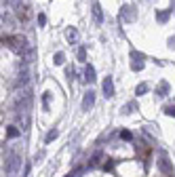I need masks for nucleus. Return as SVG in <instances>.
Returning <instances> with one entry per match:
<instances>
[{
  "instance_id": "7ed1b4c3",
  "label": "nucleus",
  "mask_w": 175,
  "mask_h": 177,
  "mask_svg": "<svg viewBox=\"0 0 175 177\" xmlns=\"http://www.w3.org/2000/svg\"><path fill=\"white\" fill-rule=\"evenodd\" d=\"M93 103H95V95L93 93H87V95H84V101H82V110L93 107Z\"/></svg>"
},
{
  "instance_id": "0eeeda50",
  "label": "nucleus",
  "mask_w": 175,
  "mask_h": 177,
  "mask_svg": "<svg viewBox=\"0 0 175 177\" xmlns=\"http://www.w3.org/2000/svg\"><path fill=\"white\" fill-rule=\"evenodd\" d=\"M19 19H28V9H19Z\"/></svg>"
},
{
  "instance_id": "423d86ee",
  "label": "nucleus",
  "mask_w": 175,
  "mask_h": 177,
  "mask_svg": "<svg viewBox=\"0 0 175 177\" xmlns=\"http://www.w3.org/2000/svg\"><path fill=\"white\" fill-rule=\"evenodd\" d=\"M93 13L97 17V21H101V11H99V4H93Z\"/></svg>"
},
{
  "instance_id": "9d476101",
  "label": "nucleus",
  "mask_w": 175,
  "mask_h": 177,
  "mask_svg": "<svg viewBox=\"0 0 175 177\" xmlns=\"http://www.w3.org/2000/svg\"><path fill=\"white\" fill-rule=\"evenodd\" d=\"M55 63H63V53H57V55H55Z\"/></svg>"
},
{
  "instance_id": "f8f14e48",
  "label": "nucleus",
  "mask_w": 175,
  "mask_h": 177,
  "mask_svg": "<svg viewBox=\"0 0 175 177\" xmlns=\"http://www.w3.org/2000/svg\"><path fill=\"white\" fill-rule=\"evenodd\" d=\"M17 133H19V131L15 129V127H9V135H11V137H15V135H17Z\"/></svg>"
},
{
  "instance_id": "ddd939ff",
  "label": "nucleus",
  "mask_w": 175,
  "mask_h": 177,
  "mask_svg": "<svg viewBox=\"0 0 175 177\" xmlns=\"http://www.w3.org/2000/svg\"><path fill=\"white\" fill-rule=\"evenodd\" d=\"M68 177H72V175H68Z\"/></svg>"
},
{
  "instance_id": "f03ea898",
  "label": "nucleus",
  "mask_w": 175,
  "mask_h": 177,
  "mask_svg": "<svg viewBox=\"0 0 175 177\" xmlns=\"http://www.w3.org/2000/svg\"><path fill=\"white\" fill-rule=\"evenodd\" d=\"M104 93H105V97H114V84H112V78H110V76L104 80Z\"/></svg>"
},
{
  "instance_id": "9b49d317",
  "label": "nucleus",
  "mask_w": 175,
  "mask_h": 177,
  "mask_svg": "<svg viewBox=\"0 0 175 177\" xmlns=\"http://www.w3.org/2000/svg\"><path fill=\"white\" fill-rule=\"evenodd\" d=\"M146 91H148V86H146V84H141V86H137V95L146 93Z\"/></svg>"
},
{
  "instance_id": "6e6552de",
  "label": "nucleus",
  "mask_w": 175,
  "mask_h": 177,
  "mask_svg": "<svg viewBox=\"0 0 175 177\" xmlns=\"http://www.w3.org/2000/svg\"><path fill=\"white\" fill-rule=\"evenodd\" d=\"M55 137H57V131H51V133L47 135V143H49V141H53Z\"/></svg>"
},
{
  "instance_id": "20e7f679",
  "label": "nucleus",
  "mask_w": 175,
  "mask_h": 177,
  "mask_svg": "<svg viewBox=\"0 0 175 177\" xmlns=\"http://www.w3.org/2000/svg\"><path fill=\"white\" fill-rule=\"evenodd\" d=\"M84 74H87V80H89V82L95 80V70L91 68V65H87V72H84Z\"/></svg>"
},
{
  "instance_id": "39448f33",
  "label": "nucleus",
  "mask_w": 175,
  "mask_h": 177,
  "mask_svg": "<svg viewBox=\"0 0 175 177\" xmlns=\"http://www.w3.org/2000/svg\"><path fill=\"white\" fill-rule=\"evenodd\" d=\"M167 91H169V84H167V82H163L160 86H158V95H160V97H164Z\"/></svg>"
},
{
  "instance_id": "f257e3e1",
  "label": "nucleus",
  "mask_w": 175,
  "mask_h": 177,
  "mask_svg": "<svg viewBox=\"0 0 175 177\" xmlns=\"http://www.w3.org/2000/svg\"><path fill=\"white\" fill-rule=\"evenodd\" d=\"M19 42H23V38H19V36H2V44H6L11 48H19Z\"/></svg>"
},
{
  "instance_id": "1a4fd4ad",
  "label": "nucleus",
  "mask_w": 175,
  "mask_h": 177,
  "mask_svg": "<svg viewBox=\"0 0 175 177\" xmlns=\"http://www.w3.org/2000/svg\"><path fill=\"white\" fill-rule=\"evenodd\" d=\"M164 112H167L169 116H175V107L173 106H167V107H164Z\"/></svg>"
}]
</instances>
